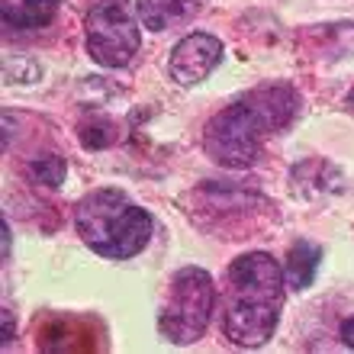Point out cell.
Wrapping results in <instances>:
<instances>
[{
    "mask_svg": "<svg viewBox=\"0 0 354 354\" xmlns=\"http://www.w3.org/2000/svg\"><path fill=\"white\" fill-rule=\"evenodd\" d=\"M297 106L299 97L293 87H254L242 100H235L232 106H225L223 113H216L209 120L203 136L206 155L223 168H248L261 151L264 136L287 129L293 116H297Z\"/></svg>",
    "mask_w": 354,
    "mask_h": 354,
    "instance_id": "obj_1",
    "label": "cell"
},
{
    "mask_svg": "<svg viewBox=\"0 0 354 354\" xmlns=\"http://www.w3.org/2000/svg\"><path fill=\"white\" fill-rule=\"evenodd\" d=\"M287 274L268 252H248L229 268V299L223 313L225 338L239 348H261L270 342L283 309Z\"/></svg>",
    "mask_w": 354,
    "mask_h": 354,
    "instance_id": "obj_2",
    "label": "cell"
},
{
    "mask_svg": "<svg viewBox=\"0 0 354 354\" xmlns=\"http://www.w3.org/2000/svg\"><path fill=\"white\" fill-rule=\"evenodd\" d=\"M77 235L100 258L122 261L139 254L151 239V216L122 190H93L75 209Z\"/></svg>",
    "mask_w": 354,
    "mask_h": 354,
    "instance_id": "obj_3",
    "label": "cell"
},
{
    "mask_svg": "<svg viewBox=\"0 0 354 354\" xmlns=\"http://www.w3.org/2000/svg\"><path fill=\"white\" fill-rule=\"evenodd\" d=\"M216 306V283L203 268H180L171 280L168 303L161 306L158 328L174 345H194L206 332Z\"/></svg>",
    "mask_w": 354,
    "mask_h": 354,
    "instance_id": "obj_4",
    "label": "cell"
},
{
    "mask_svg": "<svg viewBox=\"0 0 354 354\" xmlns=\"http://www.w3.org/2000/svg\"><path fill=\"white\" fill-rule=\"evenodd\" d=\"M139 10H132L129 0H97L87 13V52L93 62L103 68H122L129 65L142 46Z\"/></svg>",
    "mask_w": 354,
    "mask_h": 354,
    "instance_id": "obj_5",
    "label": "cell"
},
{
    "mask_svg": "<svg viewBox=\"0 0 354 354\" xmlns=\"http://www.w3.org/2000/svg\"><path fill=\"white\" fill-rule=\"evenodd\" d=\"M219 62H223V42L209 32H190L171 52V77L184 87L200 84L213 75Z\"/></svg>",
    "mask_w": 354,
    "mask_h": 354,
    "instance_id": "obj_6",
    "label": "cell"
},
{
    "mask_svg": "<svg viewBox=\"0 0 354 354\" xmlns=\"http://www.w3.org/2000/svg\"><path fill=\"white\" fill-rule=\"evenodd\" d=\"M142 26L151 32H168L196 17L200 0H136Z\"/></svg>",
    "mask_w": 354,
    "mask_h": 354,
    "instance_id": "obj_7",
    "label": "cell"
},
{
    "mask_svg": "<svg viewBox=\"0 0 354 354\" xmlns=\"http://www.w3.org/2000/svg\"><path fill=\"white\" fill-rule=\"evenodd\" d=\"M62 0H7L3 3V23L13 29H39L48 26L58 17Z\"/></svg>",
    "mask_w": 354,
    "mask_h": 354,
    "instance_id": "obj_8",
    "label": "cell"
},
{
    "mask_svg": "<svg viewBox=\"0 0 354 354\" xmlns=\"http://www.w3.org/2000/svg\"><path fill=\"white\" fill-rule=\"evenodd\" d=\"M319 258H322V252H319L316 245L309 242H297L293 248H290V258H287V283L290 290H306L309 283H313V277H316V268H319Z\"/></svg>",
    "mask_w": 354,
    "mask_h": 354,
    "instance_id": "obj_9",
    "label": "cell"
},
{
    "mask_svg": "<svg viewBox=\"0 0 354 354\" xmlns=\"http://www.w3.org/2000/svg\"><path fill=\"white\" fill-rule=\"evenodd\" d=\"M29 177L42 187H58L65 180V161L55 158V155H46V158H36L29 165Z\"/></svg>",
    "mask_w": 354,
    "mask_h": 354,
    "instance_id": "obj_10",
    "label": "cell"
},
{
    "mask_svg": "<svg viewBox=\"0 0 354 354\" xmlns=\"http://www.w3.org/2000/svg\"><path fill=\"white\" fill-rule=\"evenodd\" d=\"M113 139H116V132H113V122H106V120H91L81 126V142H84L87 149H103Z\"/></svg>",
    "mask_w": 354,
    "mask_h": 354,
    "instance_id": "obj_11",
    "label": "cell"
},
{
    "mask_svg": "<svg viewBox=\"0 0 354 354\" xmlns=\"http://www.w3.org/2000/svg\"><path fill=\"white\" fill-rule=\"evenodd\" d=\"M342 342H345L348 348H354V316L342 322Z\"/></svg>",
    "mask_w": 354,
    "mask_h": 354,
    "instance_id": "obj_12",
    "label": "cell"
},
{
    "mask_svg": "<svg viewBox=\"0 0 354 354\" xmlns=\"http://www.w3.org/2000/svg\"><path fill=\"white\" fill-rule=\"evenodd\" d=\"M345 103H348V110L354 113V87H351V93H348V100H345Z\"/></svg>",
    "mask_w": 354,
    "mask_h": 354,
    "instance_id": "obj_13",
    "label": "cell"
}]
</instances>
